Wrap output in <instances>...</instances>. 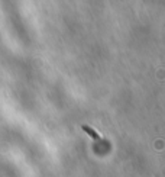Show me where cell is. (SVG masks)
I'll use <instances>...</instances> for the list:
<instances>
[{
	"mask_svg": "<svg viewBox=\"0 0 165 177\" xmlns=\"http://www.w3.org/2000/svg\"><path fill=\"white\" fill-rule=\"evenodd\" d=\"M82 129H84L87 133H90V135H91V138H94V139H100V135H99V133H96L91 128H88V126H85V125H84V126H82Z\"/></svg>",
	"mask_w": 165,
	"mask_h": 177,
	"instance_id": "obj_1",
	"label": "cell"
}]
</instances>
